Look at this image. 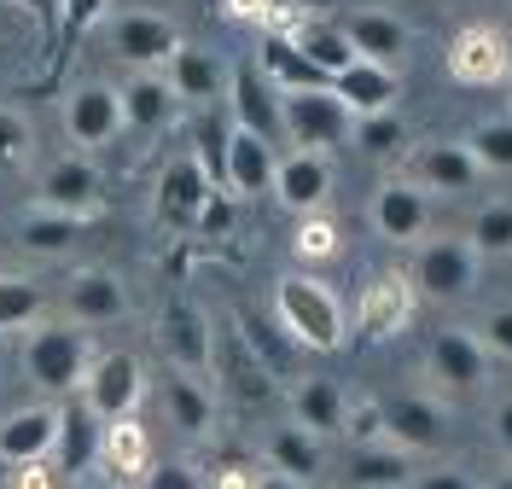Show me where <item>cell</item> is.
<instances>
[{
	"instance_id": "7bdbcfd3",
	"label": "cell",
	"mask_w": 512,
	"mask_h": 489,
	"mask_svg": "<svg viewBox=\"0 0 512 489\" xmlns=\"http://www.w3.org/2000/svg\"><path fill=\"white\" fill-rule=\"evenodd\" d=\"M350 134H355V146L373 152V158H384V152L402 146V123H396V111H367V117H355Z\"/></svg>"
},
{
	"instance_id": "603a6c76",
	"label": "cell",
	"mask_w": 512,
	"mask_h": 489,
	"mask_svg": "<svg viewBox=\"0 0 512 489\" xmlns=\"http://www.w3.org/2000/svg\"><path fill=\"white\" fill-rule=\"evenodd\" d=\"M274 169H280V158H274V140H262V134L251 129H233V146H227V187L239 198H256L274 187Z\"/></svg>"
},
{
	"instance_id": "277c9868",
	"label": "cell",
	"mask_w": 512,
	"mask_h": 489,
	"mask_svg": "<svg viewBox=\"0 0 512 489\" xmlns=\"http://www.w3.org/2000/svg\"><path fill=\"white\" fill-rule=\"evenodd\" d=\"M478 268H483V251L472 239H431L414 262V286L437 303H454L478 286Z\"/></svg>"
},
{
	"instance_id": "f1b7e54d",
	"label": "cell",
	"mask_w": 512,
	"mask_h": 489,
	"mask_svg": "<svg viewBox=\"0 0 512 489\" xmlns=\"http://www.w3.org/2000/svg\"><path fill=\"white\" fill-rule=\"evenodd\" d=\"M344 30H350L355 53L361 59H379V65H396L402 53H408V30H402V18H390L379 6H361L344 18Z\"/></svg>"
},
{
	"instance_id": "4316f807",
	"label": "cell",
	"mask_w": 512,
	"mask_h": 489,
	"mask_svg": "<svg viewBox=\"0 0 512 489\" xmlns=\"http://www.w3.org/2000/svg\"><path fill=\"white\" fill-rule=\"evenodd\" d=\"M332 88H338V99L350 105L355 117L390 111V105H396V70L379 65V59H355V65H344L332 76Z\"/></svg>"
},
{
	"instance_id": "e0dca14e",
	"label": "cell",
	"mask_w": 512,
	"mask_h": 489,
	"mask_svg": "<svg viewBox=\"0 0 512 489\" xmlns=\"http://www.w3.org/2000/svg\"><path fill=\"white\" fill-rule=\"evenodd\" d=\"M483 175L472 140H437L414 158V181H425V193H472Z\"/></svg>"
},
{
	"instance_id": "f6af8a7d",
	"label": "cell",
	"mask_w": 512,
	"mask_h": 489,
	"mask_svg": "<svg viewBox=\"0 0 512 489\" xmlns=\"http://www.w3.org/2000/svg\"><path fill=\"white\" fill-rule=\"evenodd\" d=\"M478 338L489 344V356H507L512 361V303H501V309H489V315H483Z\"/></svg>"
},
{
	"instance_id": "f35d334b",
	"label": "cell",
	"mask_w": 512,
	"mask_h": 489,
	"mask_svg": "<svg viewBox=\"0 0 512 489\" xmlns=\"http://www.w3.org/2000/svg\"><path fill=\"white\" fill-rule=\"evenodd\" d=\"M99 12H105V0H59V53H53V76L70 65V53H76L82 35L99 24Z\"/></svg>"
},
{
	"instance_id": "ffe728a7",
	"label": "cell",
	"mask_w": 512,
	"mask_h": 489,
	"mask_svg": "<svg viewBox=\"0 0 512 489\" xmlns=\"http://www.w3.org/2000/svg\"><path fill=\"white\" fill-rule=\"evenodd\" d=\"M268 466L286 478V484H315L320 466H326V449H320V431H309L303 420L274 425L268 431Z\"/></svg>"
},
{
	"instance_id": "4dcf8cb0",
	"label": "cell",
	"mask_w": 512,
	"mask_h": 489,
	"mask_svg": "<svg viewBox=\"0 0 512 489\" xmlns=\"http://www.w3.org/2000/svg\"><path fill=\"white\" fill-rule=\"evenodd\" d=\"M291 420H303L309 431L332 437V431L350 425V396L338 391V379H303L291 391Z\"/></svg>"
},
{
	"instance_id": "836d02e7",
	"label": "cell",
	"mask_w": 512,
	"mask_h": 489,
	"mask_svg": "<svg viewBox=\"0 0 512 489\" xmlns=\"http://www.w3.org/2000/svg\"><path fill=\"white\" fill-rule=\"evenodd\" d=\"M239 332H245V344H251L256 356L268 361L274 373H291L297 367V332H291L280 315H262V309H239Z\"/></svg>"
},
{
	"instance_id": "44dd1931",
	"label": "cell",
	"mask_w": 512,
	"mask_h": 489,
	"mask_svg": "<svg viewBox=\"0 0 512 489\" xmlns=\"http://www.w3.org/2000/svg\"><path fill=\"white\" fill-rule=\"evenodd\" d=\"M99 193H105V181H99V169L88 158H59L41 175V204L70 210V216H94Z\"/></svg>"
},
{
	"instance_id": "9c48e42d",
	"label": "cell",
	"mask_w": 512,
	"mask_h": 489,
	"mask_svg": "<svg viewBox=\"0 0 512 489\" xmlns=\"http://www.w3.org/2000/svg\"><path fill=\"white\" fill-rule=\"evenodd\" d=\"M99 449H105V420L94 414V402L76 391L59 402V443H53V466L59 478H82L88 466H99Z\"/></svg>"
},
{
	"instance_id": "74e56055",
	"label": "cell",
	"mask_w": 512,
	"mask_h": 489,
	"mask_svg": "<svg viewBox=\"0 0 512 489\" xmlns=\"http://www.w3.org/2000/svg\"><path fill=\"white\" fill-rule=\"evenodd\" d=\"M41 309H47V297L35 280L24 274H0V332H18V326L41 321Z\"/></svg>"
},
{
	"instance_id": "3957f363",
	"label": "cell",
	"mask_w": 512,
	"mask_h": 489,
	"mask_svg": "<svg viewBox=\"0 0 512 489\" xmlns=\"http://www.w3.org/2000/svg\"><path fill=\"white\" fill-rule=\"evenodd\" d=\"M355 129V111L338 99V88H286V134L291 146H338V140H350Z\"/></svg>"
},
{
	"instance_id": "30bf717a",
	"label": "cell",
	"mask_w": 512,
	"mask_h": 489,
	"mask_svg": "<svg viewBox=\"0 0 512 489\" xmlns=\"http://www.w3.org/2000/svg\"><path fill=\"white\" fill-rule=\"evenodd\" d=\"M233 117H239V129L262 134V140H280L286 134V88L268 76L262 65H239L233 70Z\"/></svg>"
},
{
	"instance_id": "cb8c5ba5",
	"label": "cell",
	"mask_w": 512,
	"mask_h": 489,
	"mask_svg": "<svg viewBox=\"0 0 512 489\" xmlns=\"http://www.w3.org/2000/svg\"><path fill=\"white\" fill-rule=\"evenodd\" d=\"M384 437L402 449H437L443 443V408L425 396H390L384 402Z\"/></svg>"
},
{
	"instance_id": "83f0119b",
	"label": "cell",
	"mask_w": 512,
	"mask_h": 489,
	"mask_svg": "<svg viewBox=\"0 0 512 489\" xmlns=\"http://www.w3.org/2000/svg\"><path fill=\"white\" fill-rule=\"evenodd\" d=\"M163 76L175 82V94L187 99V105H216V99H222V88H227V70L216 65L204 47H187V41L169 53Z\"/></svg>"
},
{
	"instance_id": "1f68e13d",
	"label": "cell",
	"mask_w": 512,
	"mask_h": 489,
	"mask_svg": "<svg viewBox=\"0 0 512 489\" xmlns=\"http://www.w3.org/2000/svg\"><path fill=\"white\" fill-rule=\"evenodd\" d=\"M163 408H169L175 431H187V437H204L210 420H216V396L204 391V379L187 373V367H175V379H163Z\"/></svg>"
},
{
	"instance_id": "d4e9b609",
	"label": "cell",
	"mask_w": 512,
	"mask_h": 489,
	"mask_svg": "<svg viewBox=\"0 0 512 489\" xmlns=\"http://www.w3.org/2000/svg\"><path fill=\"white\" fill-rule=\"evenodd\" d=\"M99 466L111 478H128V484H146L152 472V443H146V425L123 414V420H105V449H99Z\"/></svg>"
},
{
	"instance_id": "ee69618b",
	"label": "cell",
	"mask_w": 512,
	"mask_h": 489,
	"mask_svg": "<svg viewBox=\"0 0 512 489\" xmlns=\"http://www.w3.org/2000/svg\"><path fill=\"white\" fill-rule=\"evenodd\" d=\"M24 158H30V123L0 105V169H18Z\"/></svg>"
},
{
	"instance_id": "e575fe53",
	"label": "cell",
	"mask_w": 512,
	"mask_h": 489,
	"mask_svg": "<svg viewBox=\"0 0 512 489\" xmlns=\"http://www.w3.org/2000/svg\"><path fill=\"white\" fill-rule=\"evenodd\" d=\"M82 222H88V216H70V210L41 204V210H30V216H24L18 239H24V251H35V257H64V251L82 239Z\"/></svg>"
},
{
	"instance_id": "4fadbf2b",
	"label": "cell",
	"mask_w": 512,
	"mask_h": 489,
	"mask_svg": "<svg viewBox=\"0 0 512 489\" xmlns=\"http://www.w3.org/2000/svg\"><path fill=\"white\" fill-rule=\"evenodd\" d=\"M181 47V30L163 18V12H123L111 24V53L134 70H158L169 65V53Z\"/></svg>"
},
{
	"instance_id": "bcb514c9",
	"label": "cell",
	"mask_w": 512,
	"mask_h": 489,
	"mask_svg": "<svg viewBox=\"0 0 512 489\" xmlns=\"http://www.w3.org/2000/svg\"><path fill=\"white\" fill-rule=\"evenodd\" d=\"M222 228H233V198L216 187L210 204H204V216H198V233H222Z\"/></svg>"
},
{
	"instance_id": "f546056e",
	"label": "cell",
	"mask_w": 512,
	"mask_h": 489,
	"mask_svg": "<svg viewBox=\"0 0 512 489\" xmlns=\"http://www.w3.org/2000/svg\"><path fill=\"white\" fill-rule=\"evenodd\" d=\"M344 478H350L355 489H408L414 484V466H408V449H402V443H390V449H379V443H355Z\"/></svg>"
},
{
	"instance_id": "b9f144b4",
	"label": "cell",
	"mask_w": 512,
	"mask_h": 489,
	"mask_svg": "<svg viewBox=\"0 0 512 489\" xmlns=\"http://www.w3.org/2000/svg\"><path fill=\"white\" fill-rule=\"evenodd\" d=\"M291 245H297V257L303 262H326V257H338L344 239H338V222H332V216L303 210V222H297V239H291Z\"/></svg>"
},
{
	"instance_id": "5b68a950",
	"label": "cell",
	"mask_w": 512,
	"mask_h": 489,
	"mask_svg": "<svg viewBox=\"0 0 512 489\" xmlns=\"http://www.w3.org/2000/svg\"><path fill=\"white\" fill-rule=\"evenodd\" d=\"M128 129L123 117V88H111V82H82L76 94L64 99V134L76 140V146H111L117 134Z\"/></svg>"
},
{
	"instance_id": "d6a6232c",
	"label": "cell",
	"mask_w": 512,
	"mask_h": 489,
	"mask_svg": "<svg viewBox=\"0 0 512 489\" xmlns=\"http://www.w3.org/2000/svg\"><path fill=\"white\" fill-rule=\"evenodd\" d=\"M227 391L245 408H268L274 402V367L245 344V332H233V344H227Z\"/></svg>"
},
{
	"instance_id": "7c38bea8",
	"label": "cell",
	"mask_w": 512,
	"mask_h": 489,
	"mask_svg": "<svg viewBox=\"0 0 512 489\" xmlns=\"http://www.w3.org/2000/svg\"><path fill=\"white\" fill-rule=\"evenodd\" d=\"M414 303H419V286L414 274H373L367 280V292H361V338H373V344H384V338H396L402 326L414 321Z\"/></svg>"
},
{
	"instance_id": "d6986e66",
	"label": "cell",
	"mask_w": 512,
	"mask_h": 489,
	"mask_svg": "<svg viewBox=\"0 0 512 489\" xmlns=\"http://www.w3.org/2000/svg\"><path fill=\"white\" fill-rule=\"evenodd\" d=\"M64 309H70V321L82 326H111L128 315V292L117 274H105V268H82L76 280H70V292H64Z\"/></svg>"
},
{
	"instance_id": "f5cc1de1",
	"label": "cell",
	"mask_w": 512,
	"mask_h": 489,
	"mask_svg": "<svg viewBox=\"0 0 512 489\" xmlns=\"http://www.w3.org/2000/svg\"><path fill=\"white\" fill-rule=\"evenodd\" d=\"M507 99H512V70H507Z\"/></svg>"
},
{
	"instance_id": "5bb4252c",
	"label": "cell",
	"mask_w": 512,
	"mask_h": 489,
	"mask_svg": "<svg viewBox=\"0 0 512 489\" xmlns=\"http://www.w3.org/2000/svg\"><path fill=\"white\" fill-rule=\"evenodd\" d=\"M53 443H59V408H47V402L18 408V414L0 420V460H6V466L53 460Z\"/></svg>"
},
{
	"instance_id": "9a60e30c",
	"label": "cell",
	"mask_w": 512,
	"mask_h": 489,
	"mask_svg": "<svg viewBox=\"0 0 512 489\" xmlns=\"http://www.w3.org/2000/svg\"><path fill=\"white\" fill-rule=\"evenodd\" d=\"M158 338H163V356L175 361V367H187V373H204L210 361H216V338H210V321L192 309V303H169L158 321Z\"/></svg>"
},
{
	"instance_id": "ba28073f",
	"label": "cell",
	"mask_w": 512,
	"mask_h": 489,
	"mask_svg": "<svg viewBox=\"0 0 512 489\" xmlns=\"http://www.w3.org/2000/svg\"><path fill=\"white\" fill-rule=\"evenodd\" d=\"M448 70H454V82H466V88H495V82H507V70H512L507 35L495 30V24H466V30L448 41Z\"/></svg>"
},
{
	"instance_id": "52a82bcc",
	"label": "cell",
	"mask_w": 512,
	"mask_h": 489,
	"mask_svg": "<svg viewBox=\"0 0 512 489\" xmlns=\"http://www.w3.org/2000/svg\"><path fill=\"white\" fill-rule=\"evenodd\" d=\"M425 367H431V379L443 391H483L489 385V344H483L478 332H466V326H443L431 338Z\"/></svg>"
},
{
	"instance_id": "ab89813d",
	"label": "cell",
	"mask_w": 512,
	"mask_h": 489,
	"mask_svg": "<svg viewBox=\"0 0 512 489\" xmlns=\"http://www.w3.org/2000/svg\"><path fill=\"white\" fill-rule=\"evenodd\" d=\"M466 239L478 245L483 257H507L512 251V204H483L478 216H472V233Z\"/></svg>"
},
{
	"instance_id": "8fae6325",
	"label": "cell",
	"mask_w": 512,
	"mask_h": 489,
	"mask_svg": "<svg viewBox=\"0 0 512 489\" xmlns=\"http://www.w3.org/2000/svg\"><path fill=\"white\" fill-rule=\"evenodd\" d=\"M140 391H146V373H140V361L128 356V350L94 356L88 385H82V396L94 402L99 420H123V414H134V408H140Z\"/></svg>"
},
{
	"instance_id": "f907efd6",
	"label": "cell",
	"mask_w": 512,
	"mask_h": 489,
	"mask_svg": "<svg viewBox=\"0 0 512 489\" xmlns=\"http://www.w3.org/2000/svg\"><path fill=\"white\" fill-rule=\"evenodd\" d=\"M233 18H268V0H227Z\"/></svg>"
},
{
	"instance_id": "6da1fadb",
	"label": "cell",
	"mask_w": 512,
	"mask_h": 489,
	"mask_svg": "<svg viewBox=\"0 0 512 489\" xmlns=\"http://www.w3.org/2000/svg\"><path fill=\"white\" fill-rule=\"evenodd\" d=\"M88 367H94V350L82 338V321H53L30 332V344H24V373L47 396H76L88 385Z\"/></svg>"
},
{
	"instance_id": "484cf974",
	"label": "cell",
	"mask_w": 512,
	"mask_h": 489,
	"mask_svg": "<svg viewBox=\"0 0 512 489\" xmlns=\"http://www.w3.org/2000/svg\"><path fill=\"white\" fill-rule=\"evenodd\" d=\"M256 65L268 70L280 88H332V70L315 65L309 53H303V41L286 30H268V41H262V59Z\"/></svg>"
},
{
	"instance_id": "8992f818",
	"label": "cell",
	"mask_w": 512,
	"mask_h": 489,
	"mask_svg": "<svg viewBox=\"0 0 512 489\" xmlns=\"http://www.w3.org/2000/svg\"><path fill=\"white\" fill-rule=\"evenodd\" d=\"M210 193H216V181H210V169L198 163V152L175 158L158 175V222L175 228V233H198V216H204Z\"/></svg>"
},
{
	"instance_id": "7a4b0ae2",
	"label": "cell",
	"mask_w": 512,
	"mask_h": 489,
	"mask_svg": "<svg viewBox=\"0 0 512 489\" xmlns=\"http://www.w3.org/2000/svg\"><path fill=\"white\" fill-rule=\"evenodd\" d=\"M274 315L297 332L303 350H338L344 344V303L315 274H286L274 286Z\"/></svg>"
},
{
	"instance_id": "681fc988",
	"label": "cell",
	"mask_w": 512,
	"mask_h": 489,
	"mask_svg": "<svg viewBox=\"0 0 512 489\" xmlns=\"http://www.w3.org/2000/svg\"><path fill=\"white\" fill-rule=\"evenodd\" d=\"M495 443H501V449L512 455V396L501 402V408H495Z\"/></svg>"
},
{
	"instance_id": "2e32d148",
	"label": "cell",
	"mask_w": 512,
	"mask_h": 489,
	"mask_svg": "<svg viewBox=\"0 0 512 489\" xmlns=\"http://www.w3.org/2000/svg\"><path fill=\"white\" fill-rule=\"evenodd\" d=\"M373 228L396 245H408L431 228V198H425V181H384L379 198H373Z\"/></svg>"
},
{
	"instance_id": "8d00e7d4",
	"label": "cell",
	"mask_w": 512,
	"mask_h": 489,
	"mask_svg": "<svg viewBox=\"0 0 512 489\" xmlns=\"http://www.w3.org/2000/svg\"><path fill=\"white\" fill-rule=\"evenodd\" d=\"M297 41H303V53H309L315 65H326L332 76H338L344 65H355V59H361L344 24H303V30H297Z\"/></svg>"
},
{
	"instance_id": "60d3db41",
	"label": "cell",
	"mask_w": 512,
	"mask_h": 489,
	"mask_svg": "<svg viewBox=\"0 0 512 489\" xmlns=\"http://www.w3.org/2000/svg\"><path fill=\"white\" fill-rule=\"evenodd\" d=\"M472 152H478L483 169L495 175H512V117H489L472 129Z\"/></svg>"
},
{
	"instance_id": "c3c4849f",
	"label": "cell",
	"mask_w": 512,
	"mask_h": 489,
	"mask_svg": "<svg viewBox=\"0 0 512 489\" xmlns=\"http://www.w3.org/2000/svg\"><path fill=\"white\" fill-rule=\"evenodd\" d=\"M146 484H152V489H192V472H187V466H152V472H146Z\"/></svg>"
},
{
	"instance_id": "d590c367",
	"label": "cell",
	"mask_w": 512,
	"mask_h": 489,
	"mask_svg": "<svg viewBox=\"0 0 512 489\" xmlns=\"http://www.w3.org/2000/svg\"><path fill=\"white\" fill-rule=\"evenodd\" d=\"M233 129H239V117H233V105H204L198 111V123H192V146H198V163L210 169V181L227 187V146H233Z\"/></svg>"
},
{
	"instance_id": "ac0fdd59",
	"label": "cell",
	"mask_w": 512,
	"mask_h": 489,
	"mask_svg": "<svg viewBox=\"0 0 512 489\" xmlns=\"http://www.w3.org/2000/svg\"><path fill=\"white\" fill-rule=\"evenodd\" d=\"M274 193L286 198L291 210H320L326 193H332V163H326V152H315V146L286 152L280 169H274Z\"/></svg>"
},
{
	"instance_id": "7dc6e473",
	"label": "cell",
	"mask_w": 512,
	"mask_h": 489,
	"mask_svg": "<svg viewBox=\"0 0 512 489\" xmlns=\"http://www.w3.org/2000/svg\"><path fill=\"white\" fill-rule=\"evenodd\" d=\"M344 431H350L355 443H373V437L384 431V408H361V414H350V425H344Z\"/></svg>"
},
{
	"instance_id": "7402d4cb",
	"label": "cell",
	"mask_w": 512,
	"mask_h": 489,
	"mask_svg": "<svg viewBox=\"0 0 512 489\" xmlns=\"http://www.w3.org/2000/svg\"><path fill=\"white\" fill-rule=\"evenodd\" d=\"M181 105H187V99L175 94V82L158 76V70H134V82L123 88V117H128L134 134H158Z\"/></svg>"
},
{
	"instance_id": "816d5d0a",
	"label": "cell",
	"mask_w": 512,
	"mask_h": 489,
	"mask_svg": "<svg viewBox=\"0 0 512 489\" xmlns=\"http://www.w3.org/2000/svg\"><path fill=\"white\" fill-rule=\"evenodd\" d=\"M35 12H41V18L53 24V12H59V0H35Z\"/></svg>"
}]
</instances>
